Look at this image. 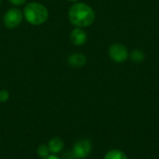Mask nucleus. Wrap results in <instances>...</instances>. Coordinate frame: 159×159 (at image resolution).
<instances>
[{
    "mask_svg": "<svg viewBox=\"0 0 159 159\" xmlns=\"http://www.w3.org/2000/svg\"><path fill=\"white\" fill-rule=\"evenodd\" d=\"M68 18L74 26L84 28L91 25L94 22L95 12L88 4L76 2L71 6L68 11Z\"/></svg>",
    "mask_w": 159,
    "mask_h": 159,
    "instance_id": "obj_1",
    "label": "nucleus"
},
{
    "mask_svg": "<svg viewBox=\"0 0 159 159\" xmlns=\"http://www.w3.org/2000/svg\"><path fill=\"white\" fill-rule=\"evenodd\" d=\"M23 16L30 24L41 25L47 21L48 18V11L44 5L37 2H31L25 6L23 9Z\"/></svg>",
    "mask_w": 159,
    "mask_h": 159,
    "instance_id": "obj_2",
    "label": "nucleus"
},
{
    "mask_svg": "<svg viewBox=\"0 0 159 159\" xmlns=\"http://www.w3.org/2000/svg\"><path fill=\"white\" fill-rule=\"evenodd\" d=\"M92 150V144L88 139H80L76 141L72 150L70 151L75 159H84L88 157Z\"/></svg>",
    "mask_w": 159,
    "mask_h": 159,
    "instance_id": "obj_3",
    "label": "nucleus"
},
{
    "mask_svg": "<svg viewBox=\"0 0 159 159\" xmlns=\"http://www.w3.org/2000/svg\"><path fill=\"white\" fill-rule=\"evenodd\" d=\"M108 54L110 59L117 63L125 62L129 58V52L128 48L121 43L112 44L109 48Z\"/></svg>",
    "mask_w": 159,
    "mask_h": 159,
    "instance_id": "obj_4",
    "label": "nucleus"
},
{
    "mask_svg": "<svg viewBox=\"0 0 159 159\" xmlns=\"http://www.w3.org/2000/svg\"><path fill=\"white\" fill-rule=\"evenodd\" d=\"M23 18V13L17 7L9 8L4 15L3 22L7 29H13L20 25Z\"/></svg>",
    "mask_w": 159,
    "mask_h": 159,
    "instance_id": "obj_5",
    "label": "nucleus"
},
{
    "mask_svg": "<svg viewBox=\"0 0 159 159\" xmlns=\"http://www.w3.org/2000/svg\"><path fill=\"white\" fill-rule=\"evenodd\" d=\"M87 33L82 28H75L70 34V40L75 46H83L87 42Z\"/></svg>",
    "mask_w": 159,
    "mask_h": 159,
    "instance_id": "obj_6",
    "label": "nucleus"
},
{
    "mask_svg": "<svg viewBox=\"0 0 159 159\" xmlns=\"http://www.w3.org/2000/svg\"><path fill=\"white\" fill-rule=\"evenodd\" d=\"M68 63L71 67L79 69L87 64L88 59L83 53H73L68 57Z\"/></svg>",
    "mask_w": 159,
    "mask_h": 159,
    "instance_id": "obj_7",
    "label": "nucleus"
},
{
    "mask_svg": "<svg viewBox=\"0 0 159 159\" xmlns=\"http://www.w3.org/2000/svg\"><path fill=\"white\" fill-rule=\"evenodd\" d=\"M48 147L49 149L50 154L58 155L61 152H62V150L64 148V142L60 137H53L48 141Z\"/></svg>",
    "mask_w": 159,
    "mask_h": 159,
    "instance_id": "obj_8",
    "label": "nucleus"
},
{
    "mask_svg": "<svg viewBox=\"0 0 159 159\" xmlns=\"http://www.w3.org/2000/svg\"><path fill=\"white\" fill-rule=\"evenodd\" d=\"M129 58L131 61L135 63H142L145 60V54L144 52L140 48H135L129 53Z\"/></svg>",
    "mask_w": 159,
    "mask_h": 159,
    "instance_id": "obj_9",
    "label": "nucleus"
},
{
    "mask_svg": "<svg viewBox=\"0 0 159 159\" xmlns=\"http://www.w3.org/2000/svg\"><path fill=\"white\" fill-rule=\"evenodd\" d=\"M103 159H129L127 155L121 151V150H117V149H113L110 150L109 152H107L104 156Z\"/></svg>",
    "mask_w": 159,
    "mask_h": 159,
    "instance_id": "obj_10",
    "label": "nucleus"
},
{
    "mask_svg": "<svg viewBox=\"0 0 159 159\" xmlns=\"http://www.w3.org/2000/svg\"><path fill=\"white\" fill-rule=\"evenodd\" d=\"M36 154L41 158H44V157L49 156L50 155V152H49V149L48 147V144L42 143L40 145H38V147L36 148Z\"/></svg>",
    "mask_w": 159,
    "mask_h": 159,
    "instance_id": "obj_11",
    "label": "nucleus"
},
{
    "mask_svg": "<svg viewBox=\"0 0 159 159\" xmlns=\"http://www.w3.org/2000/svg\"><path fill=\"white\" fill-rule=\"evenodd\" d=\"M9 99V92L7 89H0V102H6Z\"/></svg>",
    "mask_w": 159,
    "mask_h": 159,
    "instance_id": "obj_12",
    "label": "nucleus"
},
{
    "mask_svg": "<svg viewBox=\"0 0 159 159\" xmlns=\"http://www.w3.org/2000/svg\"><path fill=\"white\" fill-rule=\"evenodd\" d=\"M12 5L14 6H21L26 3L27 0H8Z\"/></svg>",
    "mask_w": 159,
    "mask_h": 159,
    "instance_id": "obj_13",
    "label": "nucleus"
},
{
    "mask_svg": "<svg viewBox=\"0 0 159 159\" xmlns=\"http://www.w3.org/2000/svg\"><path fill=\"white\" fill-rule=\"evenodd\" d=\"M42 159H61L57 155H52V154H50L49 156H48V157H44V158Z\"/></svg>",
    "mask_w": 159,
    "mask_h": 159,
    "instance_id": "obj_14",
    "label": "nucleus"
},
{
    "mask_svg": "<svg viewBox=\"0 0 159 159\" xmlns=\"http://www.w3.org/2000/svg\"><path fill=\"white\" fill-rule=\"evenodd\" d=\"M68 1H70V2H75V3H76V2H78L79 0H68Z\"/></svg>",
    "mask_w": 159,
    "mask_h": 159,
    "instance_id": "obj_15",
    "label": "nucleus"
},
{
    "mask_svg": "<svg viewBox=\"0 0 159 159\" xmlns=\"http://www.w3.org/2000/svg\"><path fill=\"white\" fill-rule=\"evenodd\" d=\"M0 5H1V0H0Z\"/></svg>",
    "mask_w": 159,
    "mask_h": 159,
    "instance_id": "obj_16",
    "label": "nucleus"
}]
</instances>
